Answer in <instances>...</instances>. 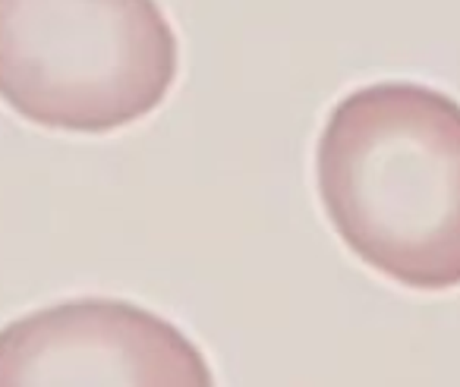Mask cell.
Listing matches in <instances>:
<instances>
[{"mask_svg":"<svg viewBox=\"0 0 460 387\" xmlns=\"http://www.w3.org/2000/svg\"><path fill=\"white\" fill-rule=\"evenodd\" d=\"M315 189L338 240L382 277L460 286V101L385 79L347 92L315 142Z\"/></svg>","mask_w":460,"mask_h":387,"instance_id":"obj_1","label":"cell"},{"mask_svg":"<svg viewBox=\"0 0 460 387\" xmlns=\"http://www.w3.org/2000/svg\"><path fill=\"white\" fill-rule=\"evenodd\" d=\"M180 73L158 0H0V101L54 133L146 120Z\"/></svg>","mask_w":460,"mask_h":387,"instance_id":"obj_2","label":"cell"},{"mask_svg":"<svg viewBox=\"0 0 460 387\" xmlns=\"http://www.w3.org/2000/svg\"><path fill=\"white\" fill-rule=\"evenodd\" d=\"M0 387H217L186 330L139 303L73 296L0 328Z\"/></svg>","mask_w":460,"mask_h":387,"instance_id":"obj_3","label":"cell"}]
</instances>
